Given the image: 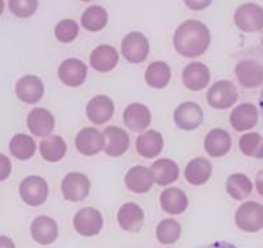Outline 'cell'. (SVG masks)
<instances>
[{
	"mask_svg": "<svg viewBox=\"0 0 263 248\" xmlns=\"http://www.w3.org/2000/svg\"><path fill=\"white\" fill-rule=\"evenodd\" d=\"M211 42V30L199 20H186L174 31V49L187 58L203 56L208 50Z\"/></svg>",
	"mask_w": 263,
	"mask_h": 248,
	"instance_id": "cell-1",
	"label": "cell"
},
{
	"mask_svg": "<svg viewBox=\"0 0 263 248\" xmlns=\"http://www.w3.org/2000/svg\"><path fill=\"white\" fill-rule=\"evenodd\" d=\"M49 196V185L43 177L32 174L25 177L20 184V197L30 207L42 206Z\"/></svg>",
	"mask_w": 263,
	"mask_h": 248,
	"instance_id": "cell-2",
	"label": "cell"
},
{
	"mask_svg": "<svg viewBox=\"0 0 263 248\" xmlns=\"http://www.w3.org/2000/svg\"><path fill=\"white\" fill-rule=\"evenodd\" d=\"M150 53V42L140 31L128 32L121 42V55L129 64H141Z\"/></svg>",
	"mask_w": 263,
	"mask_h": 248,
	"instance_id": "cell-3",
	"label": "cell"
},
{
	"mask_svg": "<svg viewBox=\"0 0 263 248\" xmlns=\"http://www.w3.org/2000/svg\"><path fill=\"white\" fill-rule=\"evenodd\" d=\"M239 98L237 88L231 80H218L206 92L209 106L216 110H226L232 108Z\"/></svg>",
	"mask_w": 263,
	"mask_h": 248,
	"instance_id": "cell-4",
	"label": "cell"
},
{
	"mask_svg": "<svg viewBox=\"0 0 263 248\" xmlns=\"http://www.w3.org/2000/svg\"><path fill=\"white\" fill-rule=\"evenodd\" d=\"M61 190L66 201L82 202L89 196L90 180L82 172H70L61 182Z\"/></svg>",
	"mask_w": 263,
	"mask_h": 248,
	"instance_id": "cell-5",
	"label": "cell"
},
{
	"mask_svg": "<svg viewBox=\"0 0 263 248\" xmlns=\"http://www.w3.org/2000/svg\"><path fill=\"white\" fill-rule=\"evenodd\" d=\"M235 222L242 232H259L263 229V206L257 202H245L237 208Z\"/></svg>",
	"mask_w": 263,
	"mask_h": 248,
	"instance_id": "cell-6",
	"label": "cell"
},
{
	"mask_svg": "<svg viewBox=\"0 0 263 248\" xmlns=\"http://www.w3.org/2000/svg\"><path fill=\"white\" fill-rule=\"evenodd\" d=\"M57 74L63 85L77 88L84 84L87 80L88 66L80 58L70 57L61 62Z\"/></svg>",
	"mask_w": 263,
	"mask_h": 248,
	"instance_id": "cell-7",
	"label": "cell"
},
{
	"mask_svg": "<svg viewBox=\"0 0 263 248\" xmlns=\"http://www.w3.org/2000/svg\"><path fill=\"white\" fill-rule=\"evenodd\" d=\"M72 225L75 232L82 237H96L103 227V216L98 209L85 207L75 214Z\"/></svg>",
	"mask_w": 263,
	"mask_h": 248,
	"instance_id": "cell-8",
	"label": "cell"
},
{
	"mask_svg": "<svg viewBox=\"0 0 263 248\" xmlns=\"http://www.w3.org/2000/svg\"><path fill=\"white\" fill-rule=\"evenodd\" d=\"M235 25L244 32H257L263 29V8L255 3L237 7L234 13Z\"/></svg>",
	"mask_w": 263,
	"mask_h": 248,
	"instance_id": "cell-9",
	"label": "cell"
},
{
	"mask_svg": "<svg viewBox=\"0 0 263 248\" xmlns=\"http://www.w3.org/2000/svg\"><path fill=\"white\" fill-rule=\"evenodd\" d=\"M174 124L182 131H194L201 126L204 120L203 109L194 101L179 103L173 114Z\"/></svg>",
	"mask_w": 263,
	"mask_h": 248,
	"instance_id": "cell-10",
	"label": "cell"
},
{
	"mask_svg": "<svg viewBox=\"0 0 263 248\" xmlns=\"http://www.w3.org/2000/svg\"><path fill=\"white\" fill-rule=\"evenodd\" d=\"M75 148L82 155L93 156L105 149L103 132L95 127H85L75 137Z\"/></svg>",
	"mask_w": 263,
	"mask_h": 248,
	"instance_id": "cell-11",
	"label": "cell"
},
{
	"mask_svg": "<svg viewBox=\"0 0 263 248\" xmlns=\"http://www.w3.org/2000/svg\"><path fill=\"white\" fill-rule=\"evenodd\" d=\"M237 82L248 90L263 85V64L255 60H241L235 67Z\"/></svg>",
	"mask_w": 263,
	"mask_h": 248,
	"instance_id": "cell-12",
	"label": "cell"
},
{
	"mask_svg": "<svg viewBox=\"0 0 263 248\" xmlns=\"http://www.w3.org/2000/svg\"><path fill=\"white\" fill-rule=\"evenodd\" d=\"M44 83L36 75H24L16 83L17 98L29 105L39 102L44 96Z\"/></svg>",
	"mask_w": 263,
	"mask_h": 248,
	"instance_id": "cell-13",
	"label": "cell"
},
{
	"mask_svg": "<svg viewBox=\"0 0 263 248\" xmlns=\"http://www.w3.org/2000/svg\"><path fill=\"white\" fill-rule=\"evenodd\" d=\"M182 83L190 91H203L211 83V70L203 62H190L182 70Z\"/></svg>",
	"mask_w": 263,
	"mask_h": 248,
	"instance_id": "cell-14",
	"label": "cell"
},
{
	"mask_svg": "<svg viewBox=\"0 0 263 248\" xmlns=\"http://www.w3.org/2000/svg\"><path fill=\"white\" fill-rule=\"evenodd\" d=\"M27 128L36 137H49L54 131L55 120L53 114L44 108H34L26 118Z\"/></svg>",
	"mask_w": 263,
	"mask_h": 248,
	"instance_id": "cell-15",
	"label": "cell"
},
{
	"mask_svg": "<svg viewBox=\"0 0 263 248\" xmlns=\"http://www.w3.org/2000/svg\"><path fill=\"white\" fill-rule=\"evenodd\" d=\"M115 113V103L108 96L97 95L87 103L85 108V114L90 123L96 126L106 124Z\"/></svg>",
	"mask_w": 263,
	"mask_h": 248,
	"instance_id": "cell-16",
	"label": "cell"
},
{
	"mask_svg": "<svg viewBox=\"0 0 263 248\" xmlns=\"http://www.w3.org/2000/svg\"><path fill=\"white\" fill-rule=\"evenodd\" d=\"M124 182L126 189L135 194L148 193L155 184L150 167L145 166H135L129 168L124 177Z\"/></svg>",
	"mask_w": 263,
	"mask_h": 248,
	"instance_id": "cell-17",
	"label": "cell"
},
{
	"mask_svg": "<svg viewBox=\"0 0 263 248\" xmlns=\"http://www.w3.org/2000/svg\"><path fill=\"white\" fill-rule=\"evenodd\" d=\"M259 119L258 108L253 103L244 102L237 105L230 114V124L236 132H245L254 128Z\"/></svg>",
	"mask_w": 263,
	"mask_h": 248,
	"instance_id": "cell-18",
	"label": "cell"
},
{
	"mask_svg": "<svg viewBox=\"0 0 263 248\" xmlns=\"http://www.w3.org/2000/svg\"><path fill=\"white\" fill-rule=\"evenodd\" d=\"M151 111L141 102H133L125 108L123 113V121L126 127L135 132H145L151 124Z\"/></svg>",
	"mask_w": 263,
	"mask_h": 248,
	"instance_id": "cell-19",
	"label": "cell"
},
{
	"mask_svg": "<svg viewBox=\"0 0 263 248\" xmlns=\"http://www.w3.org/2000/svg\"><path fill=\"white\" fill-rule=\"evenodd\" d=\"M119 226L125 232L138 233L143 226L145 222V212L142 207L138 206L135 202H126L119 208L118 215Z\"/></svg>",
	"mask_w": 263,
	"mask_h": 248,
	"instance_id": "cell-20",
	"label": "cell"
},
{
	"mask_svg": "<svg viewBox=\"0 0 263 248\" xmlns=\"http://www.w3.org/2000/svg\"><path fill=\"white\" fill-rule=\"evenodd\" d=\"M105 136V151L111 158H119L124 155L130 145V138L129 135L120 127L116 126H108L103 131Z\"/></svg>",
	"mask_w": 263,
	"mask_h": 248,
	"instance_id": "cell-21",
	"label": "cell"
},
{
	"mask_svg": "<svg viewBox=\"0 0 263 248\" xmlns=\"http://www.w3.org/2000/svg\"><path fill=\"white\" fill-rule=\"evenodd\" d=\"M31 237L37 244L49 245L58 238V225L54 219L49 216H37L30 226Z\"/></svg>",
	"mask_w": 263,
	"mask_h": 248,
	"instance_id": "cell-22",
	"label": "cell"
},
{
	"mask_svg": "<svg viewBox=\"0 0 263 248\" xmlns=\"http://www.w3.org/2000/svg\"><path fill=\"white\" fill-rule=\"evenodd\" d=\"M89 64L93 70L98 73H108L119 64V52L110 44H101L92 50Z\"/></svg>",
	"mask_w": 263,
	"mask_h": 248,
	"instance_id": "cell-23",
	"label": "cell"
},
{
	"mask_svg": "<svg viewBox=\"0 0 263 248\" xmlns=\"http://www.w3.org/2000/svg\"><path fill=\"white\" fill-rule=\"evenodd\" d=\"M232 146V138L223 128H213L208 132L204 140V149L212 158H222Z\"/></svg>",
	"mask_w": 263,
	"mask_h": 248,
	"instance_id": "cell-24",
	"label": "cell"
},
{
	"mask_svg": "<svg viewBox=\"0 0 263 248\" xmlns=\"http://www.w3.org/2000/svg\"><path fill=\"white\" fill-rule=\"evenodd\" d=\"M164 149V138L159 131L147 130L138 135L136 140V150L146 159L156 158Z\"/></svg>",
	"mask_w": 263,
	"mask_h": 248,
	"instance_id": "cell-25",
	"label": "cell"
},
{
	"mask_svg": "<svg viewBox=\"0 0 263 248\" xmlns=\"http://www.w3.org/2000/svg\"><path fill=\"white\" fill-rule=\"evenodd\" d=\"M212 173H213L212 163L203 156L191 159L184 168V179L194 186L206 184L212 177Z\"/></svg>",
	"mask_w": 263,
	"mask_h": 248,
	"instance_id": "cell-26",
	"label": "cell"
},
{
	"mask_svg": "<svg viewBox=\"0 0 263 248\" xmlns=\"http://www.w3.org/2000/svg\"><path fill=\"white\" fill-rule=\"evenodd\" d=\"M160 207L172 216L182 215L189 207V198L182 189L166 188L160 194Z\"/></svg>",
	"mask_w": 263,
	"mask_h": 248,
	"instance_id": "cell-27",
	"label": "cell"
},
{
	"mask_svg": "<svg viewBox=\"0 0 263 248\" xmlns=\"http://www.w3.org/2000/svg\"><path fill=\"white\" fill-rule=\"evenodd\" d=\"M154 181L159 186H168L178 180L179 167L173 159L161 158L154 162L150 167Z\"/></svg>",
	"mask_w": 263,
	"mask_h": 248,
	"instance_id": "cell-28",
	"label": "cell"
},
{
	"mask_svg": "<svg viewBox=\"0 0 263 248\" xmlns=\"http://www.w3.org/2000/svg\"><path fill=\"white\" fill-rule=\"evenodd\" d=\"M172 79V69L164 61H154L145 73L146 84L154 90H163Z\"/></svg>",
	"mask_w": 263,
	"mask_h": 248,
	"instance_id": "cell-29",
	"label": "cell"
},
{
	"mask_svg": "<svg viewBox=\"0 0 263 248\" xmlns=\"http://www.w3.org/2000/svg\"><path fill=\"white\" fill-rule=\"evenodd\" d=\"M40 155L45 162L57 163L65 158L67 153V144L61 136H49L40 141L39 144Z\"/></svg>",
	"mask_w": 263,
	"mask_h": 248,
	"instance_id": "cell-30",
	"label": "cell"
},
{
	"mask_svg": "<svg viewBox=\"0 0 263 248\" xmlns=\"http://www.w3.org/2000/svg\"><path fill=\"white\" fill-rule=\"evenodd\" d=\"M226 191L235 201H244L252 194L253 182L244 173H232L226 180Z\"/></svg>",
	"mask_w": 263,
	"mask_h": 248,
	"instance_id": "cell-31",
	"label": "cell"
},
{
	"mask_svg": "<svg viewBox=\"0 0 263 248\" xmlns=\"http://www.w3.org/2000/svg\"><path fill=\"white\" fill-rule=\"evenodd\" d=\"M9 151L18 161H29L36 153V143L31 136L17 133L11 138Z\"/></svg>",
	"mask_w": 263,
	"mask_h": 248,
	"instance_id": "cell-32",
	"label": "cell"
},
{
	"mask_svg": "<svg viewBox=\"0 0 263 248\" xmlns=\"http://www.w3.org/2000/svg\"><path fill=\"white\" fill-rule=\"evenodd\" d=\"M82 26L88 31H101L108 22V13L102 6H90L82 14Z\"/></svg>",
	"mask_w": 263,
	"mask_h": 248,
	"instance_id": "cell-33",
	"label": "cell"
},
{
	"mask_svg": "<svg viewBox=\"0 0 263 248\" xmlns=\"http://www.w3.org/2000/svg\"><path fill=\"white\" fill-rule=\"evenodd\" d=\"M182 226L176 219H164L156 226V238L164 245H172L179 239Z\"/></svg>",
	"mask_w": 263,
	"mask_h": 248,
	"instance_id": "cell-34",
	"label": "cell"
},
{
	"mask_svg": "<svg viewBox=\"0 0 263 248\" xmlns=\"http://www.w3.org/2000/svg\"><path fill=\"white\" fill-rule=\"evenodd\" d=\"M239 148L249 158L263 159V137L257 132H248L239 140Z\"/></svg>",
	"mask_w": 263,
	"mask_h": 248,
	"instance_id": "cell-35",
	"label": "cell"
},
{
	"mask_svg": "<svg viewBox=\"0 0 263 248\" xmlns=\"http://www.w3.org/2000/svg\"><path fill=\"white\" fill-rule=\"evenodd\" d=\"M79 35V24L72 19H63L55 25L54 37L61 43H71Z\"/></svg>",
	"mask_w": 263,
	"mask_h": 248,
	"instance_id": "cell-36",
	"label": "cell"
},
{
	"mask_svg": "<svg viewBox=\"0 0 263 248\" xmlns=\"http://www.w3.org/2000/svg\"><path fill=\"white\" fill-rule=\"evenodd\" d=\"M9 11L12 14L20 19H27V17L34 16L37 11L39 3L37 0H9L8 2Z\"/></svg>",
	"mask_w": 263,
	"mask_h": 248,
	"instance_id": "cell-37",
	"label": "cell"
},
{
	"mask_svg": "<svg viewBox=\"0 0 263 248\" xmlns=\"http://www.w3.org/2000/svg\"><path fill=\"white\" fill-rule=\"evenodd\" d=\"M12 173V162L7 155L0 153V182L6 181Z\"/></svg>",
	"mask_w": 263,
	"mask_h": 248,
	"instance_id": "cell-38",
	"label": "cell"
},
{
	"mask_svg": "<svg viewBox=\"0 0 263 248\" xmlns=\"http://www.w3.org/2000/svg\"><path fill=\"white\" fill-rule=\"evenodd\" d=\"M184 4L194 11H201V9H205L206 7L211 6L212 2L211 0H186Z\"/></svg>",
	"mask_w": 263,
	"mask_h": 248,
	"instance_id": "cell-39",
	"label": "cell"
},
{
	"mask_svg": "<svg viewBox=\"0 0 263 248\" xmlns=\"http://www.w3.org/2000/svg\"><path fill=\"white\" fill-rule=\"evenodd\" d=\"M255 189H257L258 194L263 197V169L258 172L257 177H255Z\"/></svg>",
	"mask_w": 263,
	"mask_h": 248,
	"instance_id": "cell-40",
	"label": "cell"
},
{
	"mask_svg": "<svg viewBox=\"0 0 263 248\" xmlns=\"http://www.w3.org/2000/svg\"><path fill=\"white\" fill-rule=\"evenodd\" d=\"M0 248H16V244L7 235H0Z\"/></svg>",
	"mask_w": 263,
	"mask_h": 248,
	"instance_id": "cell-41",
	"label": "cell"
},
{
	"mask_svg": "<svg viewBox=\"0 0 263 248\" xmlns=\"http://www.w3.org/2000/svg\"><path fill=\"white\" fill-rule=\"evenodd\" d=\"M4 6H6V4H4L3 0H0V16H2V13H3V11H4Z\"/></svg>",
	"mask_w": 263,
	"mask_h": 248,
	"instance_id": "cell-42",
	"label": "cell"
},
{
	"mask_svg": "<svg viewBox=\"0 0 263 248\" xmlns=\"http://www.w3.org/2000/svg\"><path fill=\"white\" fill-rule=\"evenodd\" d=\"M262 45H263V37H262Z\"/></svg>",
	"mask_w": 263,
	"mask_h": 248,
	"instance_id": "cell-43",
	"label": "cell"
}]
</instances>
